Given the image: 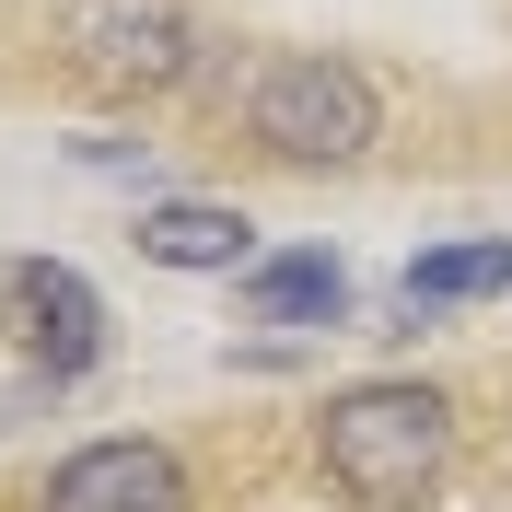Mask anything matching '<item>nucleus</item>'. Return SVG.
I'll return each mask as SVG.
<instances>
[{
  "instance_id": "nucleus-1",
  "label": "nucleus",
  "mask_w": 512,
  "mask_h": 512,
  "mask_svg": "<svg viewBox=\"0 0 512 512\" xmlns=\"http://www.w3.org/2000/svg\"><path fill=\"white\" fill-rule=\"evenodd\" d=\"M315 478L350 512H431L454 478V396L419 373H373L338 384L315 419Z\"/></svg>"
},
{
  "instance_id": "nucleus-2",
  "label": "nucleus",
  "mask_w": 512,
  "mask_h": 512,
  "mask_svg": "<svg viewBox=\"0 0 512 512\" xmlns=\"http://www.w3.org/2000/svg\"><path fill=\"white\" fill-rule=\"evenodd\" d=\"M245 128H256V152L291 163V175H350L384 140V94H373V70L338 59V47H280L245 94Z\"/></svg>"
},
{
  "instance_id": "nucleus-3",
  "label": "nucleus",
  "mask_w": 512,
  "mask_h": 512,
  "mask_svg": "<svg viewBox=\"0 0 512 512\" xmlns=\"http://www.w3.org/2000/svg\"><path fill=\"white\" fill-rule=\"evenodd\" d=\"M47 35H59V70L82 94H175L198 70V12L187 0H47Z\"/></svg>"
},
{
  "instance_id": "nucleus-4",
  "label": "nucleus",
  "mask_w": 512,
  "mask_h": 512,
  "mask_svg": "<svg viewBox=\"0 0 512 512\" xmlns=\"http://www.w3.org/2000/svg\"><path fill=\"white\" fill-rule=\"evenodd\" d=\"M0 338L47 396L82 384L105 361V291L70 268V256H0Z\"/></svg>"
},
{
  "instance_id": "nucleus-5",
  "label": "nucleus",
  "mask_w": 512,
  "mask_h": 512,
  "mask_svg": "<svg viewBox=\"0 0 512 512\" xmlns=\"http://www.w3.org/2000/svg\"><path fill=\"white\" fill-rule=\"evenodd\" d=\"M35 512H198V478H187V454L152 443V431H105V443L59 454L35 478Z\"/></svg>"
},
{
  "instance_id": "nucleus-6",
  "label": "nucleus",
  "mask_w": 512,
  "mask_h": 512,
  "mask_svg": "<svg viewBox=\"0 0 512 512\" xmlns=\"http://www.w3.org/2000/svg\"><path fill=\"white\" fill-rule=\"evenodd\" d=\"M128 245L152 256V268H187V280H245L256 268V222L233 198H152Z\"/></svg>"
},
{
  "instance_id": "nucleus-7",
  "label": "nucleus",
  "mask_w": 512,
  "mask_h": 512,
  "mask_svg": "<svg viewBox=\"0 0 512 512\" xmlns=\"http://www.w3.org/2000/svg\"><path fill=\"white\" fill-rule=\"evenodd\" d=\"M489 291H512V233L431 245V256H408V280H396V326H443L454 303H489Z\"/></svg>"
},
{
  "instance_id": "nucleus-8",
  "label": "nucleus",
  "mask_w": 512,
  "mask_h": 512,
  "mask_svg": "<svg viewBox=\"0 0 512 512\" xmlns=\"http://www.w3.org/2000/svg\"><path fill=\"white\" fill-rule=\"evenodd\" d=\"M245 315L256 326H338V315H350V268H338L326 245L256 256V268H245Z\"/></svg>"
},
{
  "instance_id": "nucleus-9",
  "label": "nucleus",
  "mask_w": 512,
  "mask_h": 512,
  "mask_svg": "<svg viewBox=\"0 0 512 512\" xmlns=\"http://www.w3.org/2000/svg\"><path fill=\"white\" fill-rule=\"evenodd\" d=\"M82 163H94V175H152V152H140V140H82Z\"/></svg>"
}]
</instances>
